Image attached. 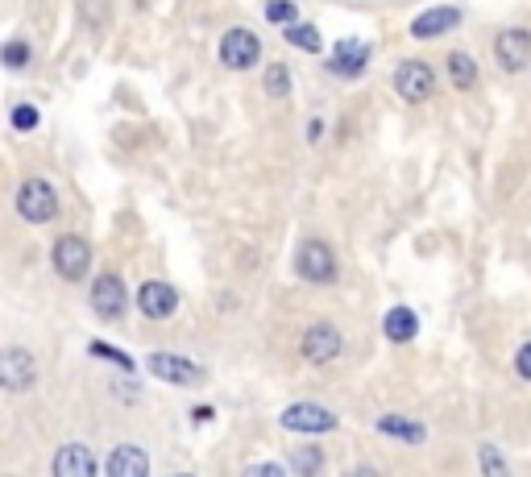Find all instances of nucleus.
Listing matches in <instances>:
<instances>
[{"mask_svg": "<svg viewBox=\"0 0 531 477\" xmlns=\"http://www.w3.org/2000/svg\"><path fill=\"white\" fill-rule=\"evenodd\" d=\"M50 469L59 473V477H92L100 469V461L92 457V448L88 444H63L59 453H54Z\"/></svg>", "mask_w": 531, "mask_h": 477, "instance_id": "obj_14", "label": "nucleus"}, {"mask_svg": "<svg viewBox=\"0 0 531 477\" xmlns=\"http://www.w3.org/2000/svg\"><path fill=\"white\" fill-rule=\"evenodd\" d=\"M262 59V38L254 30H229L225 38H220V63H225L229 71H249Z\"/></svg>", "mask_w": 531, "mask_h": 477, "instance_id": "obj_9", "label": "nucleus"}, {"mask_svg": "<svg viewBox=\"0 0 531 477\" xmlns=\"http://www.w3.org/2000/svg\"><path fill=\"white\" fill-rule=\"evenodd\" d=\"M278 424L287 432H299V436H324L337 428V415H332L324 403H291L283 415H278Z\"/></svg>", "mask_w": 531, "mask_h": 477, "instance_id": "obj_4", "label": "nucleus"}, {"mask_svg": "<svg viewBox=\"0 0 531 477\" xmlns=\"http://www.w3.org/2000/svg\"><path fill=\"white\" fill-rule=\"evenodd\" d=\"M494 59L507 75H519L531 63V30H523V25H507V30L494 38Z\"/></svg>", "mask_w": 531, "mask_h": 477, "instance_id": "obj_8", "label": "nucleus"}, {"mask_svg": "<svg viewBox=\"0 0 531 477\" xmlns=\"http://www.w3.org/2000/svg\"><path fill=\"white\" fill-rule=\"evenodd\" d=\"M34 382H38V361L30 349L0 353V386H5L9 395H25V390H34Z\"/></svg>", "mask_w": 531, "mask_h": 477, "instance_id": "obj_7", "label": "nucleus"}, {"mask_svg": "<svg viewBox=\"0 0 531 477\" xmlns=\"http://www.w3.org/2000/svg\"><path fill=\"white\" fill-rule=\"evenodd\" d=\"M291 465L299 473H320L324 469V453H320V448H299V453L291 457Z\"/></svg>", "mask_w": 531, "mask_h": 477, "instance_id": "obj_24", "label": "nucleus"}, {"mask_svg": "<svg viewBox=\"0 0 531 477\" xmlns=\"http://www.w3.org/2000/svg\"><path fill=\"white\" fill-rule=\"evenodd\" d=\"M104 469L113 477H142V473H150V457L137 444H117L113 453H108Z\"/></svg>", "mask_w": 531, "mask_h": 477, "instance_id": "obj_16", "label": "nucleus"}, {"mask_svg": "<svg viewBox=\"0 0 531 477\" xmlns=\"http://www.w3.org/2000/svg\"><path fill=\"white\" fill-rule=\"evenodd\" d=\"M92 353H96V357H108V361H117V366H121V370H125V374H129V370H133V361H129V357H125V353H117V349H108V345H104V341H92Z\"/></svg>", "mask_w": 531, "mask_h": 477, "instance_id": "obj_27", "label": "nucleus"}, {"mask_svg": "<svg viewBox=\"0 0 531 477\" xmlns=\"http://www.w3.org/2000/svg\"><path fill=\"white\" fill-rule=\"evenodd\" d=\"M146 370L162 382H171V386H195V382H204V370L200 366H191V361L175 357V353H154L146 361Z\"/></svg>", "mask_w": 531, "mask_h": 477, "instance_id": "obj_12", "label": "nucleus"}, {"mask_svg": "<svg viewBox=\"0 0 531 477\" xmlns=\"http://www.w3.org/2000/svg\"><path fill=\"white\" fill-rule=\"evenodd\" d=\"M374 428L382 436H390V440H399V444H424L428 440V428L415 424V419H403V415H382Z\"/></svg>", "mask_w": 531, "mask_h": 477, "instance_id": "obj_18", "label": "nucleus"}, {"mask_svg": "<svg viewBox=\"0 0 531 477\" xmlns=\"http://www.w3.org/2000/svg\"><path fill=\"white\" fill-rule=\"evenodd\" d=\"M299 17V9L291 5V0H266V21L270 25H291Z\"/></svg>", "mask_w": 531, "mask_h": 477, "instance_id": "obj_23", "label": "nucleus"}, {"mask_svg": "<svg viewBox=\"0 0 531 477\" xmlns=\"http://www.w3.org/2000/svg\"><path fill=\"white\" fill-rule=\"evenodd\" d=\"M17 212L30 224H50L59 216V195H54V187L46 179H25L17 191Z\"/></svg>", "mask_w": 531, "mask_h": 477, "instance_id": "obj_1", "label": "nucleus"}, {"mask_svg": "<svg viewBox=\"0 0 531 477\" xmlns=\"http://www.w3.org/2000/svg\"><path fill=\"white\" fill-rule=\"evenodd\" d=\"M295 274L307 283H337V254H332L328 241H303L295 254Z\"/></svg>", "mask_w": 531, "mask_h": 477, "instance_id": "obj_2", "label": "nucleus"}, {"mask_svg": "<svg viewBox=\"0 0 531 477\" xmlns=\"http://www.w3.org/2000/svg\"><path fill=\"white\" fill-rule=\"evenodd\" d=\"M137 312L146 320H171L179 312V291L171 283L150 278V283H142V291H137Z\"/></svg>", "mask_w": 531, "mask_h": 477, "instance_id": "obj_10", "label": "nucleus"}, {"mask_svg": "<svg viewBox=\"0 0 531 477\" xmlns=\"http://www.w3.org/2000/svg\"><path fill=\"white\" fill-rule=\"evenodd\" d=\"M266 96H291V67H283V63H270L266 67Z\"/></svg>", "mask_w": 531, "mask_h": 477, "instance_id": "obj_21", "label": "nucleus"}, {"mask_svg": "<svg viewBox=\"0 0 531 477\" xmlns=\"http://www.w3.org/2000/svg\"><path fill=\"white\" fill-rule=\"evenodd\" d=\"M341 349H345V336H341L337 324L320 320V324H312L299 336V353H303V361H312V366H328V361H337Z\"/></svg>", "mask_w": 531, "mask_h": 477, "instance_id": "obj_3", "label": "nucleus"}, {"mask_svg": "<svg viewBox=\"0 0 531 477\" xmlns=\"http://www.w3.org/2000/svg\"><path fill=\"white\" fill-rule=\"evenodd\" d=\"M320 133H324V125H320V121L307 125V137H312V142H320Z\"/></svg>", "mask_w": 531, "mask_h": 477, "instance_id": "obj_30", "label": "nucleus"}, {"mask_svg": "<svg viewBox=\"0 0 531 477\" xmlns=\"http://www.w3.org/2000/svg\"><path fill=\"white\" fill-rule=\"evenodd\" d=\"M9 121H13V129H21V133H30V129H38V108H34V104H17Z\"/></svg>", "mask_w": 531, "mask_h": 477, "instance_id": "obj_25", "label": "nucleus"}, {"mask_svg": "<svg viewBox=\"0 0 531 477\" xmlns=\"http://www.w3.org/2000/svg\"><path fill=\"white\" fill-rule=\"evenodd\" d=\"M478 465L490 469V473H507V461L494 453V444H482V448H478Z\"/></svg>", "mask_w": 531, "mask_h": 477, "instance_id": "obj_26", "label": "nucleus"}, {"mask_svg": "<svg viewBox=\"0 0 531 477\" xmlns=\"http://www.w3.org/2000/svg\"><path fill=\"white\" fill-rule=\"evenodd\" d=\"M0 63H5L9 71L30 67V42H5L0 46Z\"/></svg>", "mask_w": 531, "mask_h": 477, "instance_id": "obj_22", "label": "nucleus"}, {"mask_svg": "<svg viewBox=\"0 0 531 477\" xmlns=\"http://www.w3.org/2000/svg\"><path fill=\"white\" fill-rule=\"evenodd\" d=\"M395 92L407 100V104H424L432 100L436 92V71L424 63V59H407L395 67Z\"/></svg>", "mask_w": 531, "mask_h": 477, "instance_id": "obj_5", "label": "nucleus"}, {"mask_svg": "<svg viewBox=\"0 0 531 477\" xmlns=\"http://www.w3.org/2000/svg\"><path fill=\"white\" fill-rule=\"evenodd\" d=\"M457 25H461V9H453V5H436V9L419 13V17L411 21V38L428 42V38H440V34L457 30Z\"/></svg>", "mask_w": 531, "mask_h": 477, "instance_id": "obj_13", "label": "nucleus"}, {"mask_svg": "<svg viewBox=\"0 0 531 477\" xmlns=\"http://www.w3.org/2000/svg\"><path fill=\"white\" fill-rule=\"evenodd\" d=\"M366 63H370V46L366 42H341L337 50H332L328 71L341 75V79H357L361 71H366Z\"/></svg>", "mask_w": 531, "mask_h": 477, "instance_id": "obj_15", "label": "nucleus"}, {"mask_svg": "<svg viewBox=\"0 0 531 477\" xmlns=\"http://www.w3.org/2000/svg\"><path fill=\"white\" fill-rule=\"evenodd\" d=\"M515 370H519V378H523V382H531V341L519 349V357H515Z\"/></svg>", "mask_w": 531, "mask_h": 477, "instance_id": "obj_28", "label": "nucleus"}, {"mask_svg": "<svg viewBox=\"0 0 531 477\" xmlns=\"http://www.w3.org/2000/svg\"><path fill=\"white\" fill-rule=\"evenodd\" d=\"M92 312L100 320H117L125 312V283H121V274H113V270L96 274V283H92Z\"/></svg>", "mask_w": 531, "mask_h": 477, "instance_id": "obj_11", "label": "nucleus"}, {"mask_svg": "<svg viewBox=\"0 0 531 477\" xmlns=\"http://www.w3.org/2000/svg\"><path fill=\"white\" fill-rule=\"evenodd\" d=\"M382 332H386V341H390V345H407V341H415L419 320H415L411 307H390L386 320H382Z\"/></svg>", "mask_w": 531, "mask_h": 477, "instance_id": "obj_17", "label": "nucleus"}, {"mask_svg": "<svg viewBox=\"0 0 531 477\" xmlns=\"http://www.w3.org/2000/svg\"><path fill=\"white\" fill-rule=\"evenodd\" d=\"M287 46H295V50H303V54H320V50H324L316 25H299V21L287 25Z\"/></svg>", "mask_w": 531, "mask_h": 477, "instance_id": "obj_20", "label": "nucleus"}, {"mask_svg": "<svg viewBox=\"0 0 531 477\" xmlns=\"http://www.w3.org/2000/svg\"><path fill=\"white\" fill-rule=\"evenodd\" d=\"M50 262H54V270H59V278H67V283H79V278L88 274V266H92V249H88V241H83V237L67 233V237L54 241Z\"/></svg>", "mask_w": 531, "mask_h": 477, "instance_id": "obj_6", "label": "nucleus"}, {"mask_svg": "<svg viewBox=\"0 0 531 477\" xmlns=\"http://www.w3.org/2000/svg\"><path fill=\"white\" fill-rule=\"evenodd\" d=\"M245 473H270V477H283V465H245Z\"/></svg>", "mask_w": 531, "mask_h": 477, "instance_id": "obj_29", "label": "nucleus"}, {"mask_svg": "<svg viewBox=\"0 0 531 477\" xmlns=\"http://www.w3.org/2000/svg\"><path fill=\"white\" fill-rule=\"evenodd\" d=\"M444 71H449L453 88H461V92H469L473 83H478V63H473L465 50H453V54H449V63H444Z\"/></svg>", "mask_w": 531, "mask_h": 477, "instance_id": "obj_19", "label": "nucleus"}]
</instances>
